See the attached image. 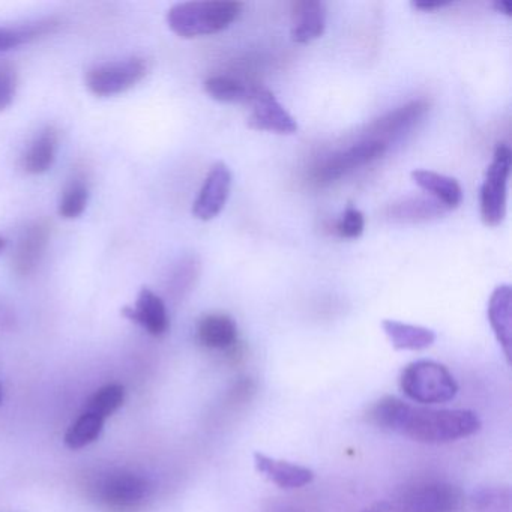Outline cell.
<instances>
[{"instance_id":"24","label":"cell","mask_w":512,"mask_h":512,"mask_svg":"<svg viewBox=\"0 0 512 512\" xmlns=\"http://www.w3.org/2000/svg\"><path fill=\"white\" fill-rule=\"evenodd\" d=\"M104 419L94 413L83 412L65 434L68 448L80 449L95 442L103 431Z\"/></svg>"},{"instance_id":"10","label":"cell","mask_w":512,"mask_h":512,"mask_svg":"<svg viewBox=\"0 0 512 512\" xmlns=\"http://www.w3.org/2000/svg\"><path fill=\"white\" fill-rule=\"evenodd\" d=\"M101 502L110 508H136L149 494L145 478L131 472H116L104 476L97 487Z\"/></svg>"},{"instance_id":"7","label":"cell","mask_w":512,"mask_h":512,"mask_svg":"<svg viewBox=\"0 0 512 512\" xmlns=\"http://www.w3.org/2000/svg\"><path fill=\"white\" fill-rule=\"evenodd\" d=\"M385 152L386 143L383 140L368 139L356 143L346 151L337 152L323 161L316 170V179L320 184H331L359 167L374 163L382 158Z\"/></svg>"},{"instance_id":"27","label":"cell","mask_w":512,"mask_h":512,"mask_svg":"<svg viewBox=\"0 0 512 512\" xmlns=\"http://www.w3.org/2000/svg\"><path fill=\"white\" fill-rule=\"evenodd\" d=\"M509 487H482L473 491L472 506L476 512H512Z\"/></svg>"},{"instance_id":"32","label":"cell","mask_w":512,"mask_h":512,"mask_svg":"<svg viewBox=\"0 0 512 512\" xmlns=\"http://www.w3.org/2000/svg\"><path fill=\"white\" fill-rule=\"evenodd\" d=\"M5 248H7V239L4 236H0V254L4 253Z\"/></svg>"},{"instance_id":"20","label":"cell","mask_w":512,"mask_h":512,"mask_svg":"<svg viewBox=\"0 0 512 512\" xmlns=\"http://www.w3.org/2000/svg\"><path fill=\"white\" fill-rule=\"evenodd\" d=\"M430 109V104L425 100H416L406 106L398 107L394 112H389L383 118L377 119L370 127L371 133L380 134V136H392V134L406 131L412 127L416 121L422 118Z\"/></svg>"},{"instance_id":"12","label":"cell","mask_w":512,"mask_h":512,"mask_svg":"<svg viewBox=\"0 0 512 512\" xmlns=\"http://www.w3.org/2000/svg\"><path fill=\"white\" fill-rule=\"evenodd\" d=\"M122 314L155 337H160L169 331L170 320L166 304L151 289L140 290L136 305L124 308Z\"/></svg>"},{"instance_id":"1","label":"cell","mask_w":512,"mask_h":512,"mask_svg":"<svg viewBox=\"0 0 512 512\" xmlns=\"http://www.w3.org/2000/svg\"><path fill=\"white\" fill-rule=\"evenodd\" d=\"M368 419L382 430L430 445L466 439L481 428V419L472 410L427 409L391 395L371 406Z\"/></svg>"},{"instance_id":"15","label":"cell","mask_w":512,"mask_h":512,"mask_svg":"<svg viewBox=\"0 0 512 512\" xmlns=\"http://www.w3.org/2000/svg\"><path fill=\"white\" fill-rule=\"evenodd\" d=\"M59 148V131L49 125L37 134L22 155L20 166L29 175H43L55 164Z\"/></svg>"},{"instance_id":"5","label":"cell","mask_w":512,"mask_h":512,"mask_svg":"<svg viewBox=\"0 0 512 512\" xmlns=\"http://www.w3.org/2000/svg\"><path fill=\"white\" fill-rule=\"evenodd\" d=\"M512 152L508 145L499 143L493 154L490 166L485 172L479 194L482 223L488 227H497L505 220L508 181L511 175Z\"/></svg>"},{"instance_id":"25","label":"cell","mask_w":512,"mask_h":512,"mask_svg":"<svg viewBox=\"0 0 512 512\" xmlns=\"http://www.w3.org/2000/svg\"><path fill=\"white\" fill-rule=\"evenodd\" d=\"M125 401V389L124 386L112 385L103 386L98 389L85 404V410L83 412L94 413V415L100 416L101 419L109 418L110 415L116 412L119 407L124 404Z\"/></svg>"},{"instance_id":"3","label":"cell","mask_w":512,"mask_h":512,"mask_svg":"<svg viewBox=\"0 0 512 512\" xmlns=\"http://www.w3.org/2000/svg\"><path fill=\"white\" fill-rule=\"evenodd\" d=\"M400 388L415 403L440 404L454 400L458 385L445 365L430 359L412 362L400 376Z\"/></svg>"},{"instance_id":"31","label":"cell","mask_w":512,"mask_h":512,"mask_svg":"<svg viewBox=\"0 0 512 512\" xmlns=\"http://www.w3.org/2000/svg\"><path fill=\"white\" fill-rule=\"evenodd\" d=\"M493 7L497 13L505 14L506 17L512 16V2H509V0H496Z\"/></svg>"},{"instance_id":"33","label":"cell","mask_w":512,"mask_h":512,"mask_svg":"<svg viewBox=\"0 0 512 512\" xmlns=\"http://www.w3.org/2000/svg\"><path fill=\"white\" fill-rule=\"evenodd\" d=\"M2 400H4V394H2V386H0V404H2Z\"/></svg>"},{"instance_id":"28","label":"cell","mask_w":512,"mask_h":512,"mask_svg":"<svg viewBox=\"0 0 512 512\" xmlns=\"http://www.w3.org/2000/svg\"><path fill=\"white\" fill-rule=\"evenodd\" d=\"M17 92V71L10 61L0 59V112L13 104Z\"/></svg>"},{"instance_id":"19","label":"cell","mask_w":512,"mask_h":512,"mask_svg":"<svg viewBox=\"0 0 512 512\" xmlns=\"http://www.w3.org/2000/svg\"><path fill=\"white\" fill-rule=\"evenodd\" d=\"M382 328L397 350L427 349L436 341V332L424 326L410 325L398 320H383Z\"/></svg>"},{"instance_id":"18","label":"cell","mask_w":512,"mask_h":512,"mask_svg":"<svg viewBox=\"0 0 512 512\" xmlns=\"http://www.w3.org/2000/svg\"><path fill=\"white\" fill-rule=\"evenodd\" d=\"M236 338L238 326L227 314H206L197 323V340L208 349H227L235 344Z\"/></svg>"},{"instance_id":"30","label":"cell","mask_w":512,"mask_h":512,"mask_svg":"<svg viewBox=\"0 0 512 512\" xmlns=\"http://www.w3.org/2000/svg\"><path fill=\"white\" fill-rule=\"evenodd\" d=\"M451 2H440V0H421V2H412V7L416 10L424 11V13H431V11L442 10V8L449 7Z\"/></svg>"},{"instance_id":"16","label":"cell","mask_w":512,"mask_h":512,"mask_svg":"<svg viewBox=\"0 0 512 512\" xmlns=\"http://www.w3.org/2000/svg\"><path fill=\"white\" fill-rule=\"evenodd\" d=\"M512 290L508 284L496 287L488 301V320L497 341L511 362L512 325H511Z\"/></svg>"},{"instance_id":"4","label":"cell","mask_w":512,"mask_h":512,"mask_svg":"<svg viewBox=\"0 0 512 512\" xmlns=\"http://www.w3.org/2000/svg\"><path fill=\"white\" fill-rule=\"evenodd\" d=\"M394 506L397 512H464L466 496L451 482L424 479L404 487Z\"/></svg>"},{"instance_id":"8","label":"cell","mask_w":512,"mask_h":512,"mask_svg":"<svg viewBox=\"0 0 512 512\" xmlns=\"http://www.w3.org/2000/svg\"><path fill=\"white\" fill-rule=\"evenodd\" d=\"M251 113L247 125L251 130L269 131L275 134L298 133V122L281 106L274 92L265 86L257 85L254 88L250 103Z\"/></svg>"},{"instance_id":"22","label":"cell","mask_w":512,"mask_h":512,"mask_svg":"<svg viewBox=\"0 0 512 512\" xmlns=\"http://www.w3.org/2000/svg\"><path fill=\"white\" fill-rule=\"evenodd\" d=\"M203 86L212 100L229 104L250 103L256 88L229 76L209 77Z\"/></svg>"},{"instance_id":"13","label":"cell","mask_w":512,"mask_h":512,"mask_svg":"<svg viewBox=\"0 0 512 512\" xmlns=\"http://www.w3.org/2000/svg\"><path fill=\"white\" fill-rule=\"evenodd\" d=\"M326 5L320 0H299L292 5L290 35L296 44H308L325 34Z\"/></svg>"},{"instance_id":"21","label":"cell","mask_w":512,"mask_h":512,"mask_svg":"<svg viewBox=\"0 0 512 512\" xmlns=\"http://www.w3.org/2000/svg\"><path fill=\"white\" fill-rule=\"evenodd\" d=\"M59 22L55 19L41 20L37 23H28V25L8 28L0 26V53L11 52L23 44L32 43L40 40L47 35L55 34L58 31Z\"/></svg>"},{"instance_id":"34","label":"cell","mask_w":512,"mask_h":512,"mask_svg":"<svg viewBox=\"0 0 512 512\" xmlns=\"http://www.w3.org/2000/svg\"><path fill=\"white\" fill-rule=\"evenodd\" d=\"M364 512H379V511H376V509H365Z\"/></svg>"},{"instance_id":"11","label":"cell","mask_w":512,"mask_h":512,"mask_svg":"<svg viewBox=\"0 0 512 512\" xmlns=\"http://www.w3.org/2000/svg\"><path fill=\"white\" fill-rule=\"evenodd\" d=\"M49 221L38 220L23 230L13 256V269L19 277H28L40 265L50 241Z\"/></svg>"},{"instance_id":"6","label":"cell","mask_w":512,"mask_h":512,"mask_svg":"<svg viewBox=\"0 0 512 512\" xmlns=\"http://www.w3.org/2000/svg\"><path fill=\"white\" fill-rule=\"evenodd\" d=\"M148 71V61L139 56L106 62L88 71L86 86L97 97H113L133 89L148 76Z\"/></svg>"},{"instance_id":"14","label":"cell","mask_w":512,"mask_h":512,"mask_svg":"<svg viewBox=\"0 0 512 512\" xmlns=\"http://www.w3.org/2000/svg\"><path fill=\"white\" fill-rule=\"evenodd\" d=\"M254 466H256L257 472L262 473L266 479L284 490L305 487L314 479V472L308 467L293 464L290 461L277 460V458L268 457L262 452L254 454Z\"/></svg>"},{"instance_id":"9","label":"cell","mask_w":512,"mask_h":512,"mask_svg":"<svg viewBox=\"0 0 512 512\" xmlns=\"http://www.w3.org/2000/svg\"><path fill=\"white\" fill-rule=\"evenodd\" d=\"M232 182L233 175L230 167L223 161L215 163L209 170L203 187L200 188L199 196L194 200V217L202 221H211L218 217L229 200Z\"/></svg>"},{"instance_id":"17","label":"cell","mask_w":512,"mask_h":512,"mask_svg":"<svg viewBox=\"0 0 512 512\" xmlns=\"http://www.w3.org/2000/svg\"><path fill=\"white\" fill-rule=\"evenodd\" d=\"M412 179L418 187L430 193L446 211L457 209L463 202V188L457 179L431 170H415Z\"/></svg>"},{"instance_id":"2","label":"cell","mask_w":512,"mask_h":512,"mask_svg":"<svg viewBox=\"0 0 512 512\" xmlns=\"http://www.w3.org/2000/svg\"><path fill=\"white\" fill-rule=\"evenodd\" d=\"M241 2H182L167 13V25L181 38L206 37L229 28L241 16Z\"/></svg>"},{"instance_id":"23","label":"cell","mask_w":512,"mask_h":512,"mask_svg":"<svg viewBox=\"0 0 512 512\" xmlns=\"http://www.w3.org/2000/svg\"><path fill=\"white\" fill-rule=\"evenodd\" d=\"M443 212H446V209L436 200L416 197V199H404L403 202L392 205L389 209V217L394 220L425 221L439 217Z\"/></svg>"},{"instance_id":"26","label":"cell","mask_w":512,"mask_h":512,"mask_svg":"<svg viewBox=\"0 0 512 512\" xmlns=\"http://www.w3.org/2000/svg\"><path fill=\"white\" fill-rule=\"evenodd\" d=\"M89 200V187L85 179L74 178L65 187L59 202V215L65 220L79 218L85 212Z\"/></svg>"},{"instance_id":"29","label":"cell","mask_w":512,"mask_h":512,"mask_svg":"<svg viewBox=\"0 0 512 512\" xmlns=\"http://www.w3.org/2000/svg\"><path fill=\"white\" fill-rule=\"evenodd\" d=\"M364 229V214H362L359 209L352 208V206H349V208L343 212L340 221L337 223V227H335L338 235L344 239H358L359 236L364 233Z\"/></svg>"}]
</instances>
